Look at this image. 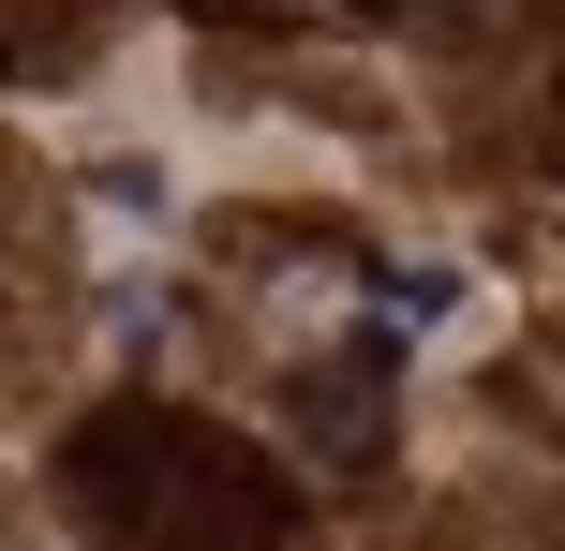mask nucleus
Masks as SVG:
<instances>
[{
	"mask_svg": "<svg viewBox=\"0 0 565 551\" xmlns=\"http://www.w3.org/2000/svg\"><path fill=\"white\" fill-rule=\"evenodd\" d=\"M60 492L105 551H282L298 537V477L179 403H105L60 447Z\"/></svg>",
	"mask_w": 565,
	"mask_h": 551,
	"instance_id": "nucleus-1",
	"label": "nucleus"
},
{
	"mask_svg": "<svg viewBox=\"0 0 565 551\" xmlns=\"http://www.w3.org/2000/svg\"><path fill=\"white\" fill-rule=\"evenodd\" d=\"M372 403H387V388H372V358L298 388V417H312V447H328V463H372V447H387V417H372Z\"/></svg>",
	"mask_w": 565,
	"mask_h": 551,
	"instance_id": "nucleus-2",
	"label": "nucleus"
},
{
	"mask_svg": "<svg viewBox=\"0 0 565 551\" xmlns=\"http://www.w3.org/2000/svg\"><path fill=\"white\" fill-rule=\"evenodd\" d=\"M447 314H461V268H402L387 284V343H431Z\"/></svg>",
	"mask_w": 565,
	"mask_h": 551,
	"instance_id": "nucleus-3",
	"label": "nucleus"
},
{
	"mask_svg": "<svg viewBox=\"0 0 565 551\" xmlns=\"http://www.w3.org/2000/svg\"><path fill=\"white\" fill-rule=\"evenodd\" d=\"M358 15H431V0H358Z\"/></svg>",
	"mask_w": 565,
	"mask_h": 551,
	"instance_id": "nucleus-4",
	"label": "nucleus"
}]
</instances>
